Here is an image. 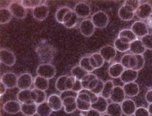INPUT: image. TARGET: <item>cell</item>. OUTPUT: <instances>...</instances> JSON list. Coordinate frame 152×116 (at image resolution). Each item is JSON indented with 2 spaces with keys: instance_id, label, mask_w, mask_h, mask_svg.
I'll list each match as a JSON object with an SVG mask.
<instances>
[{
  "instance_id": "1",
  "label": "cell",
  "mask_w": 152,
  "mask_h": 116,
  "mask_svg": "<svg viewBox=\"0 0 152 116\" xmlns=\"http://www.w3.org/2000/svg\"><path fill=\"white\" fill-rule=\"evenodd\" d=\"M36 52L40 60L45 63H49L52 61L55 52L54 47L48 45L39 46Z\"/></svg>"
},
{
  "instance_id": "2",
  "label": "cell",
  "mask_w": 152,
  "mask_h": 116,
  "mask_svg": "<svg viewBox=\"0 0 152 116\" xmlns=\"http://www.w3.org/2000/svg\"><path fill=\"white\" fill-rule=\"evenodd\" d=\"M36 72L38 76L49 79L56 75V69L53 65L50 63H43L38 66Z\"/></svg>"
},
{
  "instance_id": "3",
  "label": "cell",
  "mask_w": 152,
  "mask_h": 116,
  "mask_svg": "<svg viewBox=\"0 0 152 116\" xmlns=\"http://www.w3.org/2000/svg\"><path fill=\"white\" fill-rule=\"evenodd\" d=\"M8 8L12 15L18 19H23L27 15V11L18 1H13L9 4Z\"/></svg>"
},
{
  "instance_id": "4",
  "label": "cell",
  "mask_w": 152,
  "mask_h": 116,
  "mask_svg": "<svg viewBox=\"0 0 152 116\" xmlns=\"http://www.w3.org/2000/svg\"><path fill=\"white\" fill-rule=\"evenodd\" d=\"M91 20L95 27L99 29L105 27L109 22L108 15L105 12L101 10L94 13Z\"/></svg>"
},
{
  "instance_id": "5",
  "label": "cell",
  "mask_w": 152,
  "mask_h": 116,
  "mask_svg": "<svg viewBox=\"0 0 152 116\" xmlns=\"http://www.w3.org/2000/svg\"><path fill=\"white\" fill-rule=\"evenodd\" d=\"M0 62L5 65L11 67L16 62V57L14 54L11 51L4 48L0 50Z\"/></svg>"
},
{
  "instance_id": "6",
  "label": "cell",
  "mask_w": 152,
  "mask_h": 116,
  "mask_svg": "<svg viewBox=\"0 0 152 116\" xmlns=\"http://www.w3.org/2000/svg\"><path fill=\"white\" fill-rule=\"evenodd\" d=\"M95 26L91 20L86 19L83 20L79 25V29L81 34L86 37H89L94 33Z\"/></svg>"
},
{
  "instance_id": "7",
  "label": "cell",
  "mask_w": 152,
  "mask_h": 116,
  "mask_svg": "<svg viewBox=\"0 0 152 116\" xmlns=\"http://www.w3.org/2000/svg\"><path fill=\"white\" fill-rule=\"evenodd\" d=\"M137 16L141 19L145 20L152 15V6L148 3L140 4L135 12Z\"/></svg>"
},
{
  "instance_id": "8",
  "label": "cell",
  "mask_w": 152,
  "mask_h": 116,
  "mask_svg": "<svg viewBox=\"0 0 152 116\" xmlns=\"http://www.w3.org/2000/svg\"><path fill=\"white\" fill-rule=\"evenodd\" d=\"M134 34L140 37H142L148 34V26L145 22L141 21L134 22L131 27V29Z\"/></svg>"
},
{
  "instance_id": "9",
  "label": "cell",
  "mask_w": 152,
  "mask_h": 116,
  "mask_svg": "<svg viewBox=\"0 0 152 116\" xmlns=\"http://www.w3.org/2000/svg\"><path fill=\"white\" fill-rule=\"evenodd\" d=\"M33 82L31 75L28 73H24L18 78L17 87L21 90L29 89Z\"/></svg>"
},
{
  "instance_id": "10",
  "label": "cell",
  "mask_w": 152,
  "mask_h": 116,
  "mask_svg": "<svg viewBox=\"0 0 152 116\" xmlns=\"http://www.w3.org/2000/svg\"><path fill=\"white\" fill-rule=\"evenodd\" d=\"M18 79V78L15 73L9 72L2 76L0 81L5 85L7 88L12 89L17 86Z\"/></svg>"
},
{
  "instance_id": "11",
  "label": "cell",
  "mask_w": 152,
  "mask_h": 116,
  "mask_svg": "<svg viewBox=\"0 0 152 116\" xmlns=\"http://www.w3.org/2000/svg\"><path fill=\"white\" fill-rule=\"evenodd\" d=\"M99 53L104 61L109 62L115 57L117 51L114 47L107 45L102 47L99 50Z\"/></svg>"
},
{
  "instance_id": "12",
  "label": "cell",
  "mask_w": 152,
  "mask_h": 116,
  "mask_svg": "<svg viewBox=\"0 0 152 116\" xmlns=\"http://www.w3.org/2000/svg\"><path fill=\"white\" fill-rule=\"evenodd\" d=\"M49 13L48 6L46 4H41L34 8L32 15L34 18L39 21H42L48 17Z\"/></svg>"
},
{
  "instance_id": "13",
  "label": "cell",
  "mask_w": 152,
  "mask_h": 116,
  "mask_svg": "<svg viewBox=\"0 0 152 116\" xmlns=\"http://www.w3.org/2000/svg\"><path fill=\"white\" fill-rule=\"evenodd\" d=\"M74 12L78 17L81 18H86L88 17L91 12V8L89 5L83 2H79L75 6Z\"/></svg>"
},
{
  "instance_id": "14",
  "label": "cell",
  "mask_w": 152,
  "mask_h": 116,
  "mask_svg": "<svg viewBox=\"0 0 152 116\" xmlns=\"http://www.w3.org/2000/svg\"><path fill=\"white\" fill-rule=\"evenodd\" d=\"M120 63L124 68L134 69L137 65V60L135 55L127 54L122 57Z\"/></svg>"
},
{
  "instance_id": "15",
  "label": "cell",
  "mask_w": 152,
  "mask_h": 116,
  "mask_svg": "<svg viewBox=\"0 0 152 116\" xmlns=\"http://www.w3.org/2000/svg\"><path fill=\"white\" fill-rule=\"evenodd\" d=\"M125 96L123 87L117 86L114 87L110 98L113 102L120 104L125 99Z\"/></svg>"
},
{
  "instance_id": "16",
  "label": "cell",
  "mask_w": 152,
  "mask_h": 116,
  "mask_svg": "<svg viewBox=\"0 0 152 116\" xmlns=\"http://www.w3.org/2000/svg\"><path fill=\"white\" fill-rule=\"evenodd\" d=\"M138 76V71L132 69L124 70L120 78L121 81L125 84L134 82Z\"/></svg>"
},
{
  "instance_id": "17",
  "label": "cell",
  "mask_w": 152,
  "mask_h": 116,
  "mask_svg": "<svg viewBox=\"0 0 152 116\" xmlns=\"http://www.w3.org/2000/svg\"><path fill=\"white\" fill-rule=\"evenodd\" d=\"M121 105L123 113L127 116L134 115L137 108L134 101L130 99H125Z\"/></svg>"
},
{
  "instance_id": "18",
  "label": "cell",
  "mask_w": 152,
  "mask_h": 116,
  "mask_svg": "<svg viewBox=\"0 0 152 116\" xmlns=\"http://www.w3.org/2000/svg\"><path fill=\"white\" fill-rule=\"evenodd\" d=\"M20 103L15 100H10L5 102L3 106V110L7 113L16 114L21 110Z\"/></svg>"
},
{
  "instance_id": "19",
  "label": "cell",
  "mask_w": 152,
  "mask_h": 116,
  "mask_svg": "<svg viewBox=\"0 0 152 116\" xmlns=\"http://www.w3.org/2000/svg\"><path fill=\"white\" fill-rule=\"evenodd\" d=\"M47 102L53 111H57L60 110L63 106L62 101L59 96L53 94L48 97Z\"/></svg>"
},
{
  "instance_id": "20",
  "label": "cell",
  "mask_w": 152,
  "mask_h": 116,
  "mask_svg": "<svg viewBox=\"0 0 152 116\" xmlns=\"http://www.w3.org/2000/svg\"><path fill=\"white\" fill-rule=\"evenodd\" d=\"M134 12L129 7L124 4L119 9L118 15L122 20L128 21L133 18Z\"/></svg>"
},
{
  "instance_id": "21",
  "label": "cell",
  "mask_w": 152,
  "mask_h": 116,
  "mask_svg": "<svg viewBox=\"0 0 152 116\" xmlns=\"http://www.w3.org/2000/svg\"><path fill=\"white\" fill-rule=\"evenodd\" d=\"M64 111L67 113H72L77 109L76 98L73 96L66 97L62 100Z\"/></svg>"
},
{
  "instance_id": "22",
  "label": "cell",
  "mask_w": 152,
  "mask_h": 116,
  "mask_svg": "<svg viewBox=\"0 0 152 116\" xmlns=\"http://www.w3.org/2000/svg\"><path fill=\"white\" fill-rule=\"evenodd\" d=\"M118 37L122 42L130 44L137 40V37L131 29H124L119 32Z\"/></svg>"
},
{
  "instance_id": "23",
  "label": "cell",
  "mask_w": 152,
  "mask_h": 116,
  "mask_svg": "<svg viewBox=\"0 0 152 116\" xmlns=\"http://www.w3.org/2000/svg\"><path fill=\"white\" fill-rule=\"evenodd\" d=\"M126 95L130 97L137 96L139 93L140 89L138 85L134 82L125 84L123 87Z\"/></svg>"
},
{
  "instance_id": "24",
  "label": "cell",
  "mask_w": 152,
  "mask_h": 116,
  "mask_svg": "<svg viewBox=\"0 0 152 116\" xmlns=\"http://www.w3.org/2000/svg\"><path fill=\"white\" fill-rule=\"evenodd\" d=\"M31 97L32 101L37 105L45 101L47 98L45 91L35 88L31 89Z\"/></svg>"
},
{
  "instance_id": "25",
  "label": "cell",
  "mask_w": 152,
  "mask_h": 116,
  "mask_svg": "<svg viewBox=\"0 0 152 116\" xmlns=\"http://www.w3.org/2000/svg\"><path fill=\"white\" fill-rule=\"evenodd\" d=\"M37 106L33 102L22 104L20 111L25 116H33L37 113Z\"/></svg>"
},
{
  "instance_id": "26",
  "label": "cell",
  "mask_w": 152,
  "mask_h": 116,
  "mask_svg": "<svg viewBox=\"0 0 152 116\" xmlns=\"http://www.w3.org/2000/svg\"><path fill=\"white\" fill-rule=\"evenodd\" d=\"M124 70V68L119 62H115L111 65L108 69V73L112 78L120 77Z\"/></svg>"
},
{
  "instance_id": "27",
  "label": "cell",
  "mask_w": 152,
  "mask_h": 116,
  "mask_svg": "<svg viewBox=\"0 0 152 116\" xmlns=\"http://www.w3.org/2000/svg\"><path fill=\"white\" fill-rule=\"evenodd\" d=\"M129 50L132 54L142 55L145 52L146 48L141 40L137 39L130 43Z\"/></svg>"
},
{
  "instance_id": "28",
  "label": "cell",
  "mask_w": 152,
  "mask_h": 116,
  "mask_svg": "<svg viewBox=\"0 0 152 116\" xmlns=\"http://www.w3.org/2000/svg\"><path fill=\"white\" fill-rule=\"evenodd\" d=\"M108 105L106 99L101 95H98L97 101L91 104V108L101 113H103L106 111Z\"/></svg>"
},
{
  "instance_id": "29",
  "label": "cell",
  "mask_w": 152,
  "mask_h": 116,
  "mask_svg": "<svg viewBox=\"0 0 152 116\" xmlns=\"http://www.w3.org/2000/svg\"><path fill=\"white\" fill-rule=\"evenodd\" d=\"M89 59L91 65L95 70L101 67L104 63V61L99 53L90 55Z\"/></svg>"
},
{
  "instance_id": "30",
  "label": "cell",
  "mask_w": 152,
  "mask_h": 116,
  "mask_svg": "<svg viewBox=\"0 0 152 116\" xmlns=\"http://www.w3.org/2000/svg\"><path fill=\"white\" fill-rule=\"evenodd\" d=\"M33 83L35 88L40 90L45 91L49 87L48 79L38 75L34 78Z\"/></svg>"
},
{
  "instance_id": "31",
  "label": "cell",
  "mask_w": 152,
  "mask_h": 116,
  "mask_svg": "<svg viewBox=\"0 0 152 116\" xmlns=\"http://www.w3.org/2000/svg\"><path fill=\"white\" fill-rule=\"evenodd\" d=\"M106 112L111 116H121L123 113L121 105L113 102L108 104Z\"/></svg>"
},
{
  "instance_id": "32",
  "label": "cell",
  "mask_w": 152,
  "mask_h": 116,
  "mask_svg": "<svg viewBox=\"0 0 152 116\" xmlns=\"http://www.w3.org/2000/svg\"><path fill=\"white\" fill-rule=\"evenodd\" d=\"M52 111L47 102L45 101L37 106V113L39 116H49Z\"/></svg>"
},
{
  "instance_id": "33",
  "label": "cell",
  "mask_w": 152,
  "mask_h": 116,
  "mask_svg": "<svg viewBox=\"0 0 152 116\" xmlns=\"http://www.w3.org/2000/svg\"><path fill=\"white\" fill-rule=\"evenodd\" d=\"M18 100L22 104L33 102L31 97V89L21 90L17 94Z\"/></svg>"
},
{
  "instance_id": "34",
  "label": "cell",
  "mask_w": 152,
  "mask_h": 116,
  "mask_svg": "<svg viewBox=\"0 0 152 116\" xmlns=\"http://www.w3.org/2000/svg\"><path fill=\"white\" fill-rule=\"evenodd\" d=\"M89 73L79 65L75 66L71 70L72 76L76 79L81 81Z\"/></svg>"
},
{
  "instance_id": "35",
  "label": "cell",
  "mask_w": 152,
  "mask_h": 116,
  "mask_svg": "<svg viewBox=\"0 0 152 116\" xmlns=\"http://www.w3.org/2000/svg\"><path fill=\"white\" fill-rule=\"evenodd\" d=\"M114 87L113 82L112 80H109L106 81L104 83L101 95L106 99L110 98Z\"/></svg>"
},
{
  "instance_id": "36",
  "label": "cell",
  "mask_w": 152,
  "mask_h": 116,
  "mask_svg": "<svg viewBox=\"0 0 152 116\" xmlns=\"http://www.w3.org/2000/svg\"><path fill=\"white\" fill-rule=\"evenodd\" d=\"M12 14L7 8H2L0 9V23L5 24L8 23L11 20Z\"/></svg>"
},
{
  "instance_id": "37",
  "label": "cell",
  "mask_w": 152,
  "mask_h": 116,
  "mask_svg": "<svg viewBox=\"0 0 152 116\" xmlns=\"http://www.w3.org/2000/svg\"><path fill=\"white\" fill-rule=\"evenodd\" d=\"M46 0H22L20 1L22 5L25 8L33 9L41 4H45Z\"/></svg>"
},
{
  "instance_id": "38",
  "label": "cell",
  "mask_w": 152,
  "mask_h": 116,
  "mask_svg": "<svg viewBox=\"0 0 152 116\" xmlns=\"http://www.w3.org/2000/svg\"><path fill=\"white\" fill-rule=\"evenodd\" d=\"M76 102L77 109L79 110L87 112L91 108V102L77 97Z\"/></svg>"
},
{
  "instance_id": "39",
  "label": "cell",
  "mask_w": 152,
  "mask_h": 116,
  "mask_svg": "<svg viewBox=\"0 0 152 116\" xmlns=\"http://www.w3.org/2000/svg\"><path fill=\"white\" fill-rule=\"evenodd\" d=\"M68 76L62 75L58 78L55 83L56 90L61 92L67 90L66 88V81Z\"/></svg>"
},
{
  "instance_id": "40",
  "label": "cell",
  "mask_w": 152,
  "mask_h": 116,
  "mask_svg": "<svg viewBox=\"0 0 152 116\" xmlns=\"http://www.w3.org/2000/svg\"><path fill=\"white\" fill-rule=\"evenodd\" d=\"M130 44L124 43L118 38L115 40L114 42V47L118 51L122 52H125L129 50Z\"/></svg>"
},
{
  "instance_id": "41",
  "label": "cell",
  "mask_w": 152,
  "mask_h": 116,
  "mask_svg": "<svg viewBox=\"0 0 152 116\" xmlns=\"http://www.w3.org/2000/svg\"><path fill=\"white\" fill-rule=\"evenodd\" d=\"M89 56L90 55L83 57L79 62V65L89 73L95 70L90 64Z\"/></svg>"
},
{
  "instance_id": "42",
  "label": "cell",
  "mask_w": 152,
  "mask_h": 116,
  "mask_svg": "<svg viewBox=\"0 0 152 116\" xmlns=\"http://www.w3.org/2000/svg\"><path fill=\"white\" fill-rule=\"evenodd\" d=\"M71 9L66 6L62 7L59 8L55 14V18L56 21L59 23H62L63 19L65 15Z\"/></svg>"
},
{
  "instance_id": "43",
  "label": "cell",
  "mask_w": 152,
  "mask_h": 116,
  "mask_svg": "<svg viewBox=\"0 0 152 116\" xmlns=\"http://www.w3.org/2000/svg\"><path fill=\"white\" fill-rule=\"evenodd\" d=\"M97 78V77L96 75L92 73H89L86 75L81 81L83 88L87 89L89 83Z\"/></svg>"
},
{
  "instance_id": "44",
  "label": "cell",
  "mask_w": 152,
  "mask_h": 116,
  "mask_svg": "<svg viewBox=\"0 0 152 116\" xmlns=\"http://www.w3.org/2000/svg\"><path fill=\"white\" fill-rule=\"evenodd\" d=\"M141 41L145 48L152 50V34H148L141 38Z\"/></svg>"
},
{
  "instance_id": "45",
  "label": "cell",
  "mask_w": 152,
  "mask_h": 116,
  "mask_svg": "<svg viewBox=\"0 0 152 116\" xmlns=\"http://www.w3.org/2000/svg\"><path fill=\"white\" fill-rule=\"evenodd\" d=\"M78 17L74 12L69 19L63 25L66 28L71 29L74 27L78 21Z\"/></svg>"
},
{
  "instance_id": "46",
  "label": "cell",
  "mask_w": 152,
  "mask_h": 116,
  "mask_svg": "<svg viewBox=\"0 0 152 116\" xmlns=\"http://www.w3.org/2000/svg\"><path fill=\"white\" fill-rule=\"evenodd\" d=\"M131 8L134 12L140 5V1L139 0H126L124 3Z\"/></svg>"
},
{
  "instance_id": "47",
  "label": "cell",
  "mask_w": 152,
  "mask_h": 116,
  "mask_svg": "<svg viewBox=\"0 0 152 116\" xmlns=\"http://www.w3.org/2000/svg\"><path fill=\"white\" fill-rule=\"evenodd\" d=\"M134 116H150L147 109L143 107H139L136 109L134 114Z\"/></svg>"
},
{
  "instance_id": "48",
  "label": "cell",
  "mask_w": 152,
  "mask_h": 116,
  "mask_svg": "<svg viewBox=\"0 0 152 116\" xmlns=\"http://www.w3.org/2000/svg\"><path fill=\"white\" fill-rule=\"evenodd\" d=\"M78 94V93L75 92L72 90H67L61 92L59 96L62 100L65 98L69 96H73L76 98Z\"/></svg>"
},
{
  "instance_id": "49",
  "label": "cell",
  "mask_w": 152,
  "mask_h": 116,
  "mask_svg": "<svg viewBox=\"0 0 152 116\" xmlns=\"http://www.w3.org/2000/svg\"><path fill=\"white\" fill-rule=\"evenodd\" d=\"M137 60V64L136 68L134 70L137 71L141 70L143 67L145 60L142 55H135Z\"/></svg>"
},
{
  "instance_id": "50",
  "label": "cell",
  "mask_w": 152,
  "mask_h": 116,
  "mask_svg": "<svg viewBox=\"0 0 152 116\" xmlns=\"http://www.w3.org/2000/svg\"><path fill=\"white\" fill-rule=\"evenodd\" d=\"M104 84V83L103 81L99 79L98 83L96 87L90 91L98 95L101 93Z\"/></svg>"
},
{
  "instance_id": "51",
  "label": "cell",
  "mask_w": 152,
  "mask_h": 116,
  "mask_svg": "<svg viewBox=\"0 0 152 116\" xmlns=\"http://www.w3.org/2000/svg\"><path fill=\"white\" fill-rule=\"evenodd\" d=\"M79 92H84L87 93L91 98V104L96 103L98 100V95L92 92L87 89L83 88Z\"/></svg>"
},
{
  "instance_id": "52",
  "label": "cell",
  "mask_w": 152,
  "mask_h": 116,
  "mask_svg": "<svg viewBox=\"0 0 152 116\" xmlns=\"http://www.w3.org/2000/svg\"><path fill=\"white\" fill-rule=\"evenodd\" d=\"M83 89L81 81L76 79L72 90L78 93Z\"/></svg>"
},
{
  "instance_id": "53",
  "label": "cell",
  "mask_w": 152,
  "mask_h": 116,
  "mask_svg": "<svg viewBox=\"0 0 152 116\" xmlns=\"http://www.w3.org/2000/svg\"><path fill=\"white\" fill-rule=\"evenodd\" d=\"M99 79L98 77L92 80L89 84L87 89L90 90L93 89L98 83Z\"/></svg>"
},
{
  "instance_id": "54",
  "label": "cell",
  "mask_w": 152,
  "mask_h": 116,
  "mask_svg": "<svg viewBox=\"0 0 152 116\" xmlns=\"http://www.w3.org/2000/svg\"><path fill=\"white\" fill-rule=\"evenodd\" d=\"M101 115L100 113L91 108L87 112L86 116H101Z\"/></svg>"
},
{
  "instance_id": "55",
  "label": "cell",
  "mask_w": 152,
  "mask_h": 116,
  "mask_svg": "<svg viewBox=\"0 0 152 116\" xmlns=\"http://www.w3.org/2000/svg\"><path fill=\"white\" fill-rule=\"evenodd\" d=\"M145 99L148 103H152V89L149 90L147 92L145 95Z\"/></svg>"
},
{
  "instance_id": "56",
  "label": "cell",
  "mask_w": 152,
  "mask_h": 116,
  "mask_svg": "<svg viewBox=\"0 0 152 116\" xmlns=\"http://www.w3.org/2000/svg\"><path fill=\"white\" fill-rule=\"evenodd\" d=\"M7 87L1 81L0 82V94L1 96L3 95L5 93Z\"/></svg>"
},
{
  "instance_id": "57",
  "label": "cell",
  "mask_w": 152,
  "mask_h": 116,
  "mask_svg": "<svg viewBox=\"0 0 152 116\" xmlns=\"http://www.w3.org/2000/svg\"><path fill=\"white\" fill-rule=\"evenodd\" d=\"M146 24L147 26L152 29V17H150L147 19Z\"/></svg>"
},
{
  "instance_id": "58",
  "label": "cell",
  "mask_w": 152,
  "mask_h": 116,
  "mask_svg": "<svg viewBox=\"0 0 152 116\" xmlns=\"http://www.w3.org/2000/svg\"><path fill=\"white\" fill-rule=\"evenodd\" d=\"M147 109L150 115H152V103L149 104Z\"/></svg>"
},
{
  "instance_id": "59",
  "label": "cell",
  "mask_w": 152,
  "mask_h": 116,
  "mask_svg": "<svg viewBox=\"0 0 152 116\" xmlns=\"http://www.w3.org/2000/svg\"><path fill=\"white\" fill-rule=\"evenodd\" d=\"M101 116H111L109 114H107V113H105L101 115Z\"/></svg>"
}]
</instances>
